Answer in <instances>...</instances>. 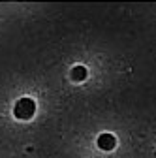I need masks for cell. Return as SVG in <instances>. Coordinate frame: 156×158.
Here are the masks:
<instances>
[{"label":"cell","instance_id":"3","mask_svg":"<svg viewBox=\"0 0 156 158\" xmlns=\"http://www.w3.org/2000/svg\"><path fill=\"white\" fill-rule=\"evenodd\" d=\"M87 75H88V72H87L85 66H75L72 70V79H73V81H85Z\"/></svg>","mask_w":156,"mask_h":158},{"label":"cell","instance_id":"2","mask_svg":"<svg viewBox=\"0 0 156 158\" xmlns=\"http://www.w3.org/2000/svg\"><path fill=\"white\" fill-rule=\"evenodd\" d=\"M115 145H117V139L111 134H102L98 137V147L104 151H111V149H115Z\"/></svg>","mask_w":156,"mask_h":158},{"label":"cell","instance_id":"1","mask_svg":"<svg viewBox=\"0 0 156 158\" xmlns=\"http://www.w3.org/2000/svg\"><path fill=\"white\" fill-rule=\"evenodd\" d=\"M34 113H36V102L32 100V98H21V100L15 104V107H13L15 118H21V121L30 118Z\"/></svg>","mask_w":156,"mask_h":158}]
</instances>
